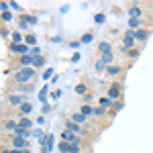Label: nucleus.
Returning <instances> with one entry per match:
<instances>
[{"mask_svg": "<svg viewBox=\"0 0 153 153\" xmlns=\"http://www.w3.org/2000/svg\"><path fill=\"white\" fill-rule=\"evenodd\" d=\"M10 145H12V149H29V139L10 135Z\"/></svg>", "mask_w": 153, "mask_h": 153, "instance_id": "6", "label": "nucleus"}, {"mask_svg": "<svg viewBox=\"0 0 153 153\" xmlns=\"http://www.w3.org/2000/svg\"><path fill=\"white\" fill-rule=\"evenodd\" d=\"M35 76H37L35 68H21V70L14 71L12 80H14L16 86H27V84H31L33 80H35Z\"/></svg>", "mask_w": 153, "mask_h": 153, "instance_id": "1", "label": "nucleus"}, {"mask_svg": "<svg viewBox=\"0 0 153 153\" xmlns=\"http://www.w3.org/2000/svg\"><path fill=\"white\" fill-rule=\"evenodd\" d=\"M106 71H108V76H120V74H123V68L117 65V63H112V65L106 68Z\"/></svg>", "mask_w": 153, "mask_h": 153, "instance_id": "15", "label": "nucleus"}, {"mask_svg": "<svg viewBox=\"0 0 153 153\" xmlns=\"http://www.w3.org/2000/svg\"><path fill=\"white\" fill-rule=\"evenodd\" d=\"M6 102H8L10 106L21 108V104H23V102H27V98H25V96H19V94H10L8 98H6Z\"/></svg>", "mask_w": 153, "mask_h": 153, "instance_id": "10", "label": "nucleus"}, {"mask_svg": "<svg viewBox=\"0 0 153 153\" xmlns=\"http://www.w3.org/2000/svg\"><path fill=\"white\" fill-rule=\"evenodd\" d=\"M53 141H55V137H53V135H47V147H45V149H53Z\"/></svg>", "mask_w": 153, "mask_h": 153, "instance_id": "33", "label": "nucleus"}, {"mask_svg": "<svg viewBox=\"0 0 153 153\" xmlns=\"http://www.w3.org/2000/svg\"><path fill=\"white\" fill-rule=\"evenodd\" d=\"M70 118L74 120V123H78V125H84V123L88 120V117H86V114H82L80 110H76V112H74V114H71Z\"/></svg>", "mask_w": 153, "mask_h": 153, "instance_id": "14", "label": "nucleus"}, {"mask_svg": "<svg viewBox=\"0 0 153 153\" xmlns=\"http://www.w3.org/2000/svg\"><path fill=\"white\" fill-rule=\"evenodd\" d=\"M12 135H14V137H23V139H29L33 133H31V129H25V127H21V125H19V129L14 131Z\"/></svg>", "mask_w": 153, "mask_h": 153, "instance_id": "13", "label": "nucleus"}, {"mask_svg": "<svg viewBox=\"0 0 153 153\" xmlns=\"http://www.w3.org/2000/svg\"><path fill=\"white\" fill-rule=\"evenodd\" d=\"M123 106H125V102H123V100H117V102H114V106H112V110H114V112H118Z\"/></svg>", "mask_w": 153, "mask_h": 153, "instance_id": "35", "label": "nucleus"}, {"mask_svg": "<svg viewBox=\"0 0 153 153\" xmlns=\"http://www.w3.org/2000/svg\"><path fill=\"white\" fill-rule=\"evenodd\" d=\"M8 8H10L8 2H0V10H2V12H8Z\"/></svg>", "mask_w": 153, "mask_h": 153, "instance_id": "37", "label": "nucleus"}, {"mask_svg": "<svg viewBox=\"0 0 153 153\" xmlns=\"http://www.w3.org/2000/svg\"><path fill=\"white\" fill-rule=\"evenodd\" d=\"M149 35H151V29H147V27H141V29L135 31V39H137L139 43H145V41L149 39Z\"/></svg>", "mask_w": 153, "mask_h": 153, "instance_id": "7", "label": "nucleus"}, {"mask_svg": "<svg viewBox=\"0 0 153 153\" xmlns=\"http://www.w3.org/2000/svg\"><path fill=\"white\" fill-rule=\"evenodd\" d=\"M25 43H27L29 47H35V37H33V35H27V37H25Z\"/></svg>", "mask_w": 153, "mask_h": 153, "instance_id": "30", "label": "nucleus"}, {"mask_svg": "<svg viewBox=\"0 0 153 153\" xmlns=\"http://www.w3.org/2000/svg\"><path fill=\"white\" fill-rule=\"evenodd\" d=\"M51 74H53V70H51V68H49V70H45V74H43V78H49V76H51Z\"/></svg>", "mask_w": 153, "mask_h": 153, "instance_id": "39", "label": "nucleus"}, {"mask_svg": "<svg viewBox=\"0 0 153 153\" xmlns=\"http://www.w3.org/2000/svg\"><path fill=\"white\" fill-rule=\"evenodd\" d=\"M2 21H4V25L10 23V21H12V12L10 10H8V12H2Z\"/></svg>", "mask_w": 153, "mask_h": 153, "instance_id": "31", "label": "nucleus"}, {"mask_svg": "<svg viewBox=\"0 0 153 153\" xmlns=\"http://www.w3.org/2000/svg\"><path fill=\"white\" fill-rule=\"evenodd\" d=\"M100 59L104 61V65L108 68V65H112V61H114V53H112V51H110V53H104V55H102Z\"/></svg>", "mask_w": 153, "mask_h": 153, "instance_id": "19", "label": "nucleus"}, {"mask_svg": "<svg viewBox=\"0 0 153 153\" xmlns=\"http://www.w3.org/2000/svg\"><path fill=\"white\" fill-rule=\"evenodd\" d=\"M19 125L25 127V129H31V127H33V123H31V118H29V117H23L21 120H19Z\"/></svg>", "mask_w": 153, "mask_h": 153, "instance_id": "23", "label": "nucleus"}, {"mask_svg": "<svg viewBox=\"0 0 153 153\" xmlns=\"http://www.w3.org/2000/svg\"><path fill=\"white\" fill-rule=\"evenodd\" d=\"M96 49H98V53H100V55H104V53H110V51H112V43H110V41H100Z\"/></svg>", "mask_w": 153, "mask_h": 153, "instance_id": "12", "label": "nucleus"}, {"mask_svg": "<svg viewBox=\"0 0 153 153\" xmlns=\"http://www.w3.org/2000/svg\"><path fill=\"white\" fill-rule=\"evenodd\" d=\"M143 27V19H129V29L131 31H137Z\"/></svg>", "mask_w": 153, "mask_h": 153, "instance_id": "16", "label": "nucleus"}, {"mask_svg": "<svg viewBox=\"0 0 153 153\" xmlns=\"http://www.w3.org/2000/svg\"><path fill=\"white\" fill-rule=\"evenodd\" d=\"M104 114H106V108H102V106L94 108V117H104Z\"/></svg>", "mask_w": 153, "mask_h": 153, "instance_id": "32", "label": "nucleus"}, {"mask_svg": "<svg viewBox=\"0 0 153 153\" xmlns=\"http://www.w3.org/2000/svg\"><path fill=\"white\" fill-rule=\"evenodd\" d=\"M127 12H129L131 19H143V8L139 6V4H137V2H135V4H131Z\"/></svg>", "mask_w": 153, "mask_h": 153, "instance_id": "9", "label": "nucleus"}, {"mask_svg": "<svg viewBox=\"0 0 153 153\" xmlns=\"http://www.w3.org/2000/svg\"><path fill=\"white\" fill-rule=\"evenodd\" d=\"M125 55H127L129 59H137L139 55H141V49H139V47H135V49H131V51H127Z\"/></svg>", "mask_w": 153, "mask_h": 153, "instance_id": "21", "label": "nucleus"}, {"mask_svg": "<svg viewBox=\"0 0 153 153\" xmlns=\"http://www.w3.org/2000/svg\"><path fill=\"white\" fill-rule=\"evenodd\" d=\"M31 55H33V57H39V55H41V49L37 47V45H35V47H31Z\"/></svg>", "mask_w": 153, "mask_h": 153, "instance_id": "36", "label": "nucleus"}, {"mask_svg": "<svg viewBox=\"0 0 153 153\" xmlns=\"http://www.w3.org/2000/svg\"><path fill=\"white\" fill-rule=\"evenodd\" d=\"M94 70H96V71H102V70H106V65H104V61H102V59L94 61Z\"/></svg>", "mask_w": 153, "mask_h": 153, "instance_id": "27", "label": "nucleus"}, {"mask_svg": "<svg viewBox=\"0 0 153 153\" xmlns=\"http://www.w3.org/2000/svg\"><path fill=\"white\" fill-rule=\"evenodd\" d=\"M135 43H137V39H135V31L127 29V33L123 35V49H125V53L131 51V49H135Z\"/></svg>", "mask_w": 153, "mask_h": 153, "instance_id": "2", "label": "nucleus"}, {"mask_svg": "<svg viewBox=\"0 0 153 153\" xmlns=\"http://www.w3.org/2000/svg\"><path fill=\"white\" fill-rule=\"evenodd\" d=\"M33 63H35V57L31 53L29 55H21L16 59V65H21V68H33Z\"/></svg>", "mask_w": 153, "mask_h": 153, "instance_id": "8", "label": "nucleus"}, {"mask_svg": "<svg viewBox=\"0 0 153 153\" xmlns=\"http://www.w3.org/2000/svg\"><path fill=\"white\" fill-rule=\"evenodd\" d=\"M45 63V55H39V57H35V63H33V68H39V65H43Z\"/></svg>", "mask_w": 153, "mask_h": 153, "instance_id": "29", "label": "nucleus"}, {"mask_svg": "<svg viewBox=\"0 0 153 153\" xmlns=\"http://www.w3.org/2000/svg\"><path fill=\"white\" fill-rule=\"evenodd\" d=\"M65 131H70V133H74V135H80V137H84V135H88V131L84 129L82 125H78V123H74V120H65Z\"/></svg>", "mask_w": 153, "mask_h": 153, "instance_id": "5", "label": "nucleus"}, {"mask_svg": "<svg viewBox=\"0 0 153 153\" xmlns=\"http://www.w3.org/2000/svg\"><path fill=\"white\" fill-rule=\"evenodd\" d=\"M98 102H100V106H102V108H112V106H114V100H110L108 96H102V98H98Z\"/></svg>", "mask_w": 153, "mask_h": 153, "instance_id": "18", "label": "nucleus"}, {"mask_svg": "<svg viewBox=\"0 0 153 153\" xmlns=\"http://www.w3.org/2000/svg\"><path fill=\"white\" fill-rule=\"evenodd\" d=\"M104 19H106V16H104V14H102V12H98V14H96V16H94L96 25H102V23H104Z\"/></svg>", "mask_w": 153, "mask_h": 153, "instance_id": "34", "label": "nucleus"}, {"mask_svg": "<svg viewBox=\"0 0 153 153\" xmlns=\"http://www.w3.org/2000/svg\"><path fill=\"white\" fill-rule=\"evenodd\" d=\"M59 96H61V92H59V90H55V92H51V98H59Z\"/></svg>", "mask_w": 153, "mask_h": 153, "instance_id": "40", "label": "nucleus"}, {"mask_svg": "<svg viewBox=\"0 0 153 153\" xmlns=\"http://www.w3.org/2000/svg\"><path fill=\"white\" fill-rule=\"evenodd\" d=\"M120 94H123V86H120V82H112L110 86H108V90H106V96H108L110 100H114V102L120 98Z\"/></svg>", "mask_w": 153, "mask_h": 153, "instance_id": "3", "label": "nucleus"}, {"mask_svg": "<svg viewBox=\"0 0 153 153\" xmlns=\"http://www.w3.org/2000/svg\"><path fill=\"white\" fill-rule=\"evenodd\" d=\"M19 129V120H14V118H4V131L6 133H14V131Z\"/></svg>", "mask_w": 153, "mask_h": 153, "instance_id": "11", "label": "nucleus"}, {"mask_svg": "<svg viewBox=\"0 0 153 153\" xmlns=\"http://www.w3.org/2000/svg\"><path fill=\"white\" fill-rule=\"evenodd\" d=\"M21 41H23V33L21 31H14L12 33V43H21Z\"/></svg>", "mask_w": 153, "mask_h": 153, "instance_id": "26", "label": "nucleus"}, {"mask_svg": "<svg viewBox=\"0 0 153 153\" xmlns=\"http://www.w3.org/2000/svg\"><path fill=\"white\" fill-rule=\"evenodd\" d=\"M10 53L12 55H29L31 53V47L27 43H10Z\"/></svg>", "mask_w": 153, "mask_h": 153, "instance_id": "4", "label": "nucleus"}, {"mask_svg": "<svg viewBox=\"0 0 153 153\" xmlns=\"http://www.w3.org/2000/svg\"><path fill=\"white\" fill-rule=\"evenodd\" d=\"M80 112H82V114H86V117H94V108H92L90 104H84L82 108H80Z\"/></svg>", "mask_w": 153, "mask_h": 153, "instance_id": "20", "label": "nucleus"}, {"mask_svg": "<svg viewBox=\"0 0 153 153\" xmlns=\"http://www.w3.org/2000/svg\"><path fill=\"white\" fill-rule=\"evenodd\" d=\"M45 98H47V84H45V86L39 90V100H41L43 104H45Z\"/></svg>", "mask_w": 153, "mask_h": 153, "instance_id": "25", "label": "nucleus"}, {"mask_svg": "<svg viewBox=\"0 0 153 153\" xmlns=\"http://www.w3.org/2000/svg\"><path fill=\"white\" fill-rule=\"evenodd\" d=\"M19 112H21V114H31V112H33V104H31L29 100H27V102H23V104H21V108H19Z\"/></svg>", "mask_w": 153, "mask_h": 153, "instance_id": "17", "label": "nucleus"}, {"mask_svg": "<svg viewBox=\"0 0 153 153\" xmlns=\"http://www.w3.org/2000/svg\"><path fill=\"white\" fill-rule=\"evenodd\" d=\"M10 8H12V10H21V6H19L16 2H10Z\"/></svg>", "mask_w": 153, "mask_h": 153, "instance_id": "38", "label": "nucleus"}, {"mask_svg": "<svg viewBox=\"0 0 153 153\" xmlns=\"http://www.w3.org/2000/svg\"><path fill=\"white\" fill-rule=\"evenodd\" d=\"M59 153H70V149H71V143H68V141H61L59 143Z\"/></svg>", "mask_w": 153, "mask_h": 153, "instance_id": "22", "label": "nucleus"}, {"mask_svg": "<svg viewBox=\"0 0 153 153\" xmlns=\"http://www.w3.org/2000/svg\"><path fill=\"white\" fill-rule=\"evenodd\" d=\"M92 37H94V33H86V35H82L80 43H90V41H92Z\"/></svg>", "mask_w": 153, "mask_h": 153, "instance_id": "28", "label": "nucleus"}, {"mask_svg": "<svg viewBox=\"0 0 153 153\" xmlns=\"http://www.w3.org/2000/svg\"><path fill=\"white\" fill-rule=\"evenodd\" d=\"M76 94H80V96H86V94H88V88H86L84 84H78V86H76Z\"/></svg>", "mask_w": 153, "mask_h": 153, "instance_id": "24", "label": "nucleus"}]
</instances>
